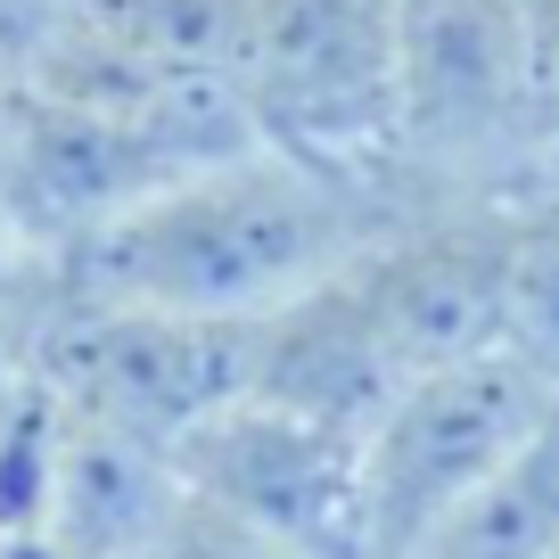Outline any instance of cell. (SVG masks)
<instances>
[{
	"mask_svg": "<svg viewBox=\"0 0 559 559\" xmlns=\"http://www.w3.org/2000/svg\"><path fill=\"white\" fill-rule=\"evenodd\" d=\"M198 502L247 519L297 559H370L362 551V437H337L321 419L280 403H223L174 453Z\"/></svg>",
	"mask_w": 559,
	"mask_h": 559,
	"instance_id": "277c9868",
	"label": "cell"
},
{
	"mask_svg": "<svg viewBox=\"0 0 559 559\" xmlns=\"http://www.w3.org/2000/svg\"><path fill=\"white\" fill-rule=\"evenodd\" d=\"M403 362L386 354L379 321H370L362 288L346 272L313 280L305 297L272 305L263 321H247V395L280 403L297 419H321L337 437H370L379 412L403 395Z\"/></svg>",
	"mask_w": 559,
	"mask_h": 559,
	"instance_id": "8992f818",
	"label": "cell"
},
{
	"mask_svg": "<svg viewBox=\"0 0 559 559\" xmlns=\"http://www.w3.org/2000/svg\"><path fill=\"white\" fill-rule=\"evenodd\" d=\"M502 354L559 386V198H535L510 223V288H502Z\"/></svg>",
	"mask_w": 559,
	"mask_h": 559,
	"instance_id": "9c48e42d",
	"label": "cell"
},
{
	"mask_svg": "<svg viewBox=\"0 0 559 559\" xmlns=\"http://www.w3.org/2000/svg\"><path fill=\"white\" fill-rule=\"evenodd\" d=\"M510 223H519V206L437 198V206H412L403 223H386L379 239L346 263V280L362 288L386 354L403 362V379L502 346Z\"/></svg>",
	"mask_w": 559,
	"mask_h": 559,
	"instance_id": "5b68a950",
	"label": "cell"
},
{
	"mask_svg": "<svg viewBox=\"0 0 559 559\" xmlns=\"http://www.w3.org/2000/svg\"><path fill=\"white\" fill-rule=\"evenodd\" d=\"M403 198L379 181H346L297 165L280 148H230L190 165L165 190L132 198L83 230L58 255H34L58 297L83 305H148L190 321H263L272 305L305 297L313 280L346 272L386 223H403Z\"/></svg>",
	"mask_w": 559,
	"mask_h": 559,
	"instance_id": "6da1fadb",
	"label": "cell"
},
{
	"mask_svg": "<svg viewBox=\"0 0 559 559\" xmlns=\"http://www.w3.org/2000/svg\"><path fill=\"white\" fill-rule=\"evenodd\" d=\"M50 412V469H41V510L25 535H41L58 559H140L157 526L181 510V469L165 444H140L107 419Z\"/></svg>",
	"mask_w": 559,
	"mask_h": 559,
	"instance_id": "52a82bcc",
	"label": "cell"
},
{
	"mask_svg": "<svg viewBox=\"0 0 559 559\" xmlns=\"http://www.w3.org/2000/svg\"><path fill=\"white\" fill-rule=\"evenodd\" d=\"M140 559H297V551H280L272 535H255L247 519H230V510L198 502V493L181 486V510L157 526V543Z\"/></svg>",
	"mask_w": 559,
	"mask_h": 559,
	"instance_id": "30bf717a",
	"label": "cell"
},
{
	"mask_svg": "<svg viewBox=\"0 0 559 559\" xmlns=\"http://www.w3.org/2000/svg\"><path fill=\"white\" fill-rule=\"evenodd\" d=\"M412 559H559V412L510 469H493Z\"/></svg>",
	"mask_w": 559,
	"mask_h": 559,
	"instance_id": "ba28073f",
	"label": "cell"
},
{
	"mask_svg": "<svg viewBox=\"0 0 559 559\" xmlns=\"http://www.w3.org/2000/svg\"><path fill=\"white\" fill-rule=\"evenodd\" d=\"M230 91L263 148L395 190L403 0H255Z\"/></svg>",
	"mask_w": 559,
	"mask_h": 559,
	"instance_id": "7a4b0ae2",
	"label": "cell"
},
{
	"mask_svg": "<svg viewBox=\"0 0 559 559\" xmlns=\"http://www.w3.org/2000/svg\"><path fill=\"white\" fill-rule=\"evenodd\" d=\"M551 412L559 386L502 346L419 370L362 437V551L412 559L493 469H510L551 428Z\"/></svg>",
	"mask_w": 559,
	"mask_h": 559,
	"instance_id": "3957f363",
	"label": "cell"
}]
</instances>
